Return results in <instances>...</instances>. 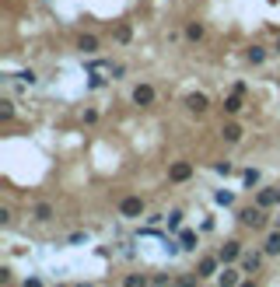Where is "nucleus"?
<instances>
[{
	"label": "nucleus",
	"mask_w": 280,
	"mask_h": 287,
	"mask_svg": "<svg viewBox=\"0 0 280 287\" xmlns=\"http://www.w3.org/2000/svg\"><path fill=\"white\" fill-rule=\"evenodd\" d=\"M238 221L245 224V228H252V231H259V228H266V210L256 203V207H245L242 214H238Z\"/></svg>",
	"instance_id": "1"
},
{
	"label": "nucleus",
	"mask_w": 280,
	"mask_h": 287,
	"mask_svg": "<svg viewBox=\"0 0 280 287\" xmlns=\"http://www.w3.org/2000/svg\"><path fill=\"white\" fill-rule=\"evenodd\" d=\"M119 217H126V221L144 217V200H140V196H126V200L119 203Z\"/></svg>",
	"instance_id": "2"
},
{
	"label": "nucleus",
	"mask_w": 280,
	"mask_h": 287,
	"mask_svg": "<svg viewBox=\"0 0 280 287\" xmlns=\"http://www.w3.org/2000/svg\"><path fill=\"white\" fill-rule=\"evenodd\" d=\"M193 179V165L189 161H172L168 165V182H189Z\"/></svg>",
	"instance_id": "3"
},
{
	"label": "nucleus",
	"mask_w": 280,
	"mask_h": 287,
	"mask_svg": "<svg viewBox=\"0 0 280 287\" xmlns=\"http://www.w3.org/2000/svg\"><path fill=\"white\" fill-rule=\"evenodd\" d=\"M221 266H224V263H221V256H203V259H200V266H196V277H203V280H207V277H217V273H221Z\"/></svg>",
	"instance_id": "4"
},
{
	"label": "nucleus",
	"mask_w": 280,
	"mask_h": 287,
	"mask_svg": "<svg viewBox=\"0 0 280 287\" xmlns=\"http://www.w3.org/2000/svg\"><path fill=\"white\" fill-rule=\"evenodd\" d=\"M217 256H221V263H224V266H231V263H238V259H242V242H235V238H231V242H224Z\"/></svg>",
	"instance_id": "5"
},
{
	"label": "nucleus",
	"mask_w": 280,
	"mask_h": 287,
	"mask_svg": "<svg viewBox=\"0 0 280 287\" xmlns=\"http://www.w3.org/2000/svg\"><path fill=\"white\" fill-rule=\"evenodd\" d=\"M186 109L193 112V116H203L210 109V98L203 95V91H193V95H186Z\"/></svg>",
	"instance_id": "6"
},
{
	"label": "nucleus",
	"mask_w": 280,
	"mask_h": 287,
	"mask_svg": "<svg viewBox=\"0 0 280 287\" xmlns=\"http://www.w3.org/2000/svg\"><path fill=\"white\" fill-rule=\"evenodd\" d=\"M263 256H266V252H242V259H238V263H242V270H245V273H256V270H259V263H263Z\"/></svg>",
	"instance_id": "7"
},
{
	"label": "nucleus",
	"mask_w": 280,
	"mask_h": 287,
	"mask_svg": "<svg viewBox=\"0 0 280 287\" xmlns=\"http://www.w3.org/2000/svg\"><path fill=\"white\" fill-rule=\"evenodd\" d=\"M133 102L137 105H154V88L151 84H137L133 88Z\"/></svg>",
	"instance_id": "8"
},
{
	"label": "nucleus",
	"mask_w": 280,
	"mask_h": 287,
	"mask_svg": "<svg viewBox=\"0 0 280 287\" xmlns=\"http://www.w3.org/2000/svg\"><path fill=\"white\" fill-rule=\"evenodd\" d=\"M238 277H242V273H238L235 266H224V270L217 273V287H238Z\"/></svg>",
	"instance_id": "9"
},
{
	"label": "nucleus",
	"mask_w": 280,
	"mask_h": 287,
	"mask_svg": "<svg viewBox=\"0 0 280 287\" xmlns=\"http://www.w3.org/2000/svg\"><path fill=\"white\" fill-rule=\"evenodd\" d=\"M263 252H266V256H280V228H273V231L266 235V242H263Z\"/></svg>",
	"instance_id": "10"
},
{
	"label": "nucleus",
	"mask_w": 280,
	"mask_h": 287,
	"mask_svg": "<svg viewBox=\"0 0 280 287\" xmlns=\"http://www.w3.org/2000/svg\"><path fill=\"white\" fill-rule=\"evenodd\" d=\"M242 133H245V130H242L238 123H224V126H221V137H224L228 144H238L242 140Z\"/></svg>",
	"instance_id": "11"
},
{
	"label": "nucleus",
	"mask_w": 280,
	"mask_h": 287,
	"mask_svg": "<svg viewBox=\"0 0 280 287\" xmlns=\"http://www.w3.org/2000/svg\"><path fill=\"white\" fill-rule=\"evenodd\" d=\"M256 203H259L263 210H270L273 203H280V193H277V189H259V196H256Z\"/></svg>",
	"instance_id": "12"
},
{
	"label": "nucleus",
	"mask_w": 280,
	"mask_h": 287,
	"mask_svg": "<svg viewBox=\"0 0 280 287\" xmlns=\"http://www.w3.org/2000/svg\"><path fill=\"white\" fill-rule=\"evenodd\" d=\"M242 105H245V102H242V95H238V91H231V95L224 98V112H228V116H238V112H242Z\"/></svg>",
	"instance_id": "13"
},
{
	"label": "nucleus",
	"mask_w": 280,
	"mask_h": 287,
	"mask_svg": "<svg viewBox=\"0 0 280 287\" xmlns=\"http://www.w3.org/2000/svg\"><path fill=\"white\" fill-rule=\"evenodd\" d=\"M53 214H56V210H53L49 203H35V210H32V217H35L39 224H46V221H53Z\"/></svg>",
	"instance_id": "14"
},
{
	"label": "nucleus",
	"mask_w": 280,
	"mask_h": 287,
	"mask_svg": "<svg viewBox=\"0 0 280 287\" xmlns=\"http://www.w3.org/2000/svg\"><path fill=\"white\" fill-rule=\"evenodd\" d=\"M186 39H189V42H200V39H203V25H200V21H189V25H186Z\"/></svg>",
	"instance_id": "15"
},
{
	"label": "nucleus",
	"mask_w": 280,
	"mask_h": 287,
	"mask_svg": "<svg viewBox=\"0 0 280 287\" xmlns=\"http://www.w3.org/2000/svg\"><path fill=\"white\" fill-rule=\"evenodd\" d=\"M77 49H81V53H95V49H98V39H95V35H81V39H77Z\"/></svg>",
	"instance_id": "16"
},
{
	"label": "nucleus",
	"mask_w": 280,
	"mask_h": 287,
	"mask_svg": "<svg viewBox=\"0 0 280 287\" xmlns=\"http://www.w3.org/2000/svg\"><path fill=\"white\" fill-rule=\"evenodd\" d=\"M263 60H266V49L263 46H252L249 49V63H263Z\"/></svg>",
	"instance_id": "17"
},
{
	"label": "nucleus",
	"mask_w": 280,
	"mask_h": 287,
	"mask_svg": "<svg viewBox=\"0 0 280 287\" xmlns=\"http://www.w3.org/2000/svg\"><path fill=\"white\" fill-rule=\"evenodd\" d=\"M0 119H14V102H0Z\"/></svg>",
	"instance_id": "18"
},
{
	"label": "nucleus",
	"mask_w": 280,
	"mask_h": 287,
	"mask_svg": "<svg viewBox=\"0 0 280 287\" xmlns=\"http://www.w3.org/2000/svg\"><path fill=\"white\" fill-rule=\"evenodd\" d=\"M214 200H217L221 207H231V203H235V196H231V193H224V189H217V193H214Z\"/></svg>",
	"instance_id": "19"
},
{
	"label": "nucleus",
	"mask_w": 280,
	"mask_h": 287,
	"mask_svg": "<svg viewBox=\"0 0 280 287\" xmlns=\"http://www.w3.org/2000/svg\"><path fill=\"white\" fill-rule=\"evenodd\" d=\"M130 35H133L130 25H119V28H116V42H130Z\"/></svg>",
	"instance_id": "20"
},
{
	"label": "nucleus",
	"mask_w": 280,
	"mask_h": 287,
	"mask_svg": "<svg viewBox=\"0 0 280 287\" xmlns=\"http://www.w3.org/2000/svg\"><path fill=\"white\" fill-rule=\"evenodd\" d=\"M179 238H182V249H196V235L193 231H182Z\"/></svg>",
	"instance_id": "21"
},
{
	"label": "nucleus",
	"mask_w": 280,
	"mask_h": 287,
	"mask_svg": "<svg viewBox=\"0 0 280 287\" xmlns=\"http://www.w3.org/2000/svg\"><path fill=\"white\" fill-rule=\"evenodd\" d=\"M182 228V214L175 210V214H168V231H179Z\"/></svg>",
	"instance_id": "22"
},
{
	"label": "nucleus",
	"mask_w": 280,
	"mask_h": 287,
	"mask_svg": "<svg viewBox=\"0 0 280 287\" xmlns=\"http://www.w3.org/2000/svg\"><path fill=\"white\" fill-rule=\"evenodd\" d=\"M242 179H245V186H256V182H259V172H256V168H245Z\"/></svg>",
	"instance_id": "23"
},
{
	"label": "nucleus",
	"mask_w": 280,
	"mask_h": 287,
	"mask_svg": "<svg viewBox=\"0 0 280 287\" xmlns=\"http://www.w3.org/2000/svg\"><path fill=\"white\" fill-rule=\"evenodd\" d=\"M214 172H217V175H231V172H235V168H231V165H228V161H217V165H214Z\"/></svg>",
	"instance_id": "24"
},
{
	"label": "nucleus",
	"mask_w": 280,
	"mask_h": 287,
	"mask_svg": "<svg viewBox=\"0 0 280 287\" xmlns=\"http://www.w3.org/2000/svg\"><path fill=\"white\" fill-rule=\"evenodd\" d=\"M140 284H147V280H144V277H126V284L123 287H140Z\"/></svg>",
	"instance_id": "25"
},
{
	"label": "nucleus",
	"mask_w": 280,
	"mask_h": 287,
	"mask_svg": "<svg viewBox=\"0 0 280 287\" xmlns=\"http://www.w3.org/2000/svg\"><path fill=\"white\" fill-rule=\"evenodd\" d=\"M25 287H39V277H28V280H25Z\"/></svg>",
	"instance_id": "26"
},
{
	"label": "nucleus",
	"mask_w": 280,
	"mask_h": 287,
	"mask_svg": "<svg viewBox=\"0 0 280 287\" xmlns=\"http://www.w3.org/2000/svg\"><path fill=\"white\" fill-rule=\"evenodd\" d=\"M238 287H256V284H252V280H245V284H238Z\"/></svg>",
	"instance_id": "27"
},
{
	"label": "nucleus",
	"mask_w": 280,
	"mask_h": 287,
	"mask_svg": "<svg viewBox=\"0 0 280 287\" xmlns=\"http://www.w3.org/2000/svg\"><path fill=\"white\" fill-rule=\"evenodd\" d=\"M77 287H95V284H77Z\"/></svg>",
	"instance_id": "28"
},
{
	"label": "nucleus",
	"mask_w": 280,
	"mask_h": 287,
	"mask_svg": "<svg viewBox=\"0 0 280 287\" xmlns=\"http://www.w3.org/2000/svg\"><path fill=\"white\" fill-rule=\"evenodd\" d=\"M277 53H280V39H277Z\"/></svg>",
	"instance_id": "29"
},
{
	"label": "nucleus",
	"mask_w": 280,
	"mask_h": 287,
	"mask_svg": "<svg viewBox=\"0 0 280 287\" xmlns=\"http://www.w3.org/2000/svg\"><path fill=\"white\" fill-rule=\"evenodd\" d=\"M277 228H280V217H277Z\"/></svg>",
	"instance_id": "30"
},
{
	"label": "nucleus",
	"mask_w": 280,
	"mask_h": 287,
	"mask_svg": "<svg viewBox=\"0 0 280 287\" xmlns=\"http://www.w3.org/2000/svg\"><path fill=\"white\" fill-rule=\"evenodd\" d=\"M140 287H151V284H140Z\"/></svg>",
	"instance_id": "31"
},
{
	"label": "nucleus",
	"mask_w": 280,
	"mask_h": 287,
	"mask_svg": "<svg viewBox=\"0 0 280 287\" xmlns=\"http://www.w3.org/2000/svg\"><path fill=\"white\" fill-rule=\"evenodd\" d=\"M277 193H280V189H277Z\"/></svg>",
	"instance_id": "32"
},
{
	"label": "nucleus",
	"mask_w": 280,
	"mask_h": 287,
	"mask_svg": "<svg viewBox=\"0 0 280 287\" xmlns=\"http://www.w3.org/2000/svg\"><path fill=\"white\" fill-rule=\"evenodd\" d=\"M175 287H179V284H175Z\"/></svg>",
	"instance_id": "33"
}]
</instances>
